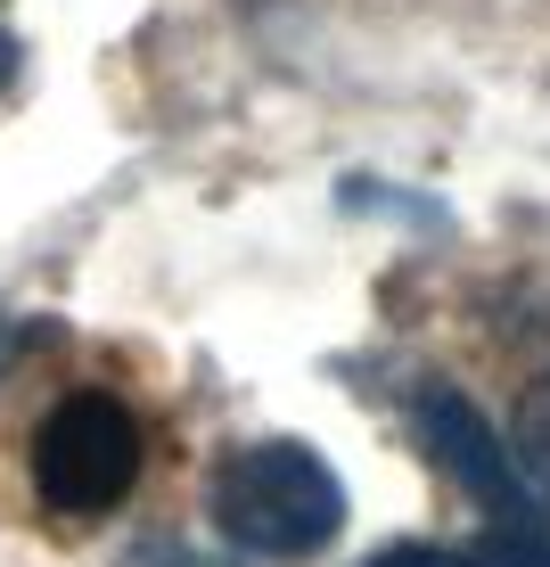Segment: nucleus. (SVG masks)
<instances>
[{
  "mask_svg": "<svg viewBox=\"0 0 550 567\" xmlns=\"http://www.w3.org/2000/svg\"><path fill=\"white\" fill-rule=\"evenodd\" d=\"M141 461H148V427L107 386L58 395L33 427V494L58 518H107L141 485Z\"/></svg>",
  "mask_w": 550,
  "mask_h": 567,
  "instance_id": "nucleus-2",
  "label": "nucleus"
},
{
  "mask_svg": "<svg viewBox=\"0 0 550 567\" xmlns=\"http://www.w3.org/2000/svg\"><path fill=\"white\" fill-rule=\"evenodd\" d=\"M509 461H518L526 485L550 494V370L518 395V412H509Z\"/></svg>",
  "mask_w": 550,
  "mask_h": 567,
  "instance_id": "nucleus-4",
  "label": "nucleus"
},
{
  "mask_svg": "<svg viewBox=\"0 0 550 567\" xmlns=\"http://www.w3.org/2000/svg\"><path fill=\"white\" fill-rule=\"evenodd\" d=\"M419 420H427V444H436V453L460 468L468 485H485L494 502H509V468H518V461H501V453H494L485 420L468 412L460 395H427V403H419Z\"/></svg>",
  "mask_w": 550,
  "mask_h": 567,
  "instance_id": "nucleus-3",
  "label": "nucleus"
},
{
  "mask_svg": "<svg viewBox=\"0 0 550 567\" xmlns=\"http://www.w3.org/2000/svg\"><path fill=\"white\" fill-rule=\"evenodd\" d=\"M370 567H468V559H452V551H386V559H370Z\"/></svg>",
  "mask_w": 550,
  "mask_h": 567,
  "instance_id": "nucleus-5",
  "label": "nucleus"
},
{
  "mask_svg": "<svg viewBox=\"0 0 550 567\" xmlns=\"http://www.w3.org/2000/svg\"><path fill=\"white\" fill-rule=\"evenodd\" d=\"M206 518L230 551L247 559H304V551H329L345 526V485L312 444L297 436H263V444H239L206 485Z\"/></svg>",
  "mask_w": 550,
  "mask_h": 567,
  "instance_id": "nucleus-1",
  "label": "nucleus"
}]
</instances>
